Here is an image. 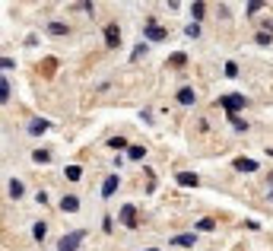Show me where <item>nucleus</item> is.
<instances>
[{"mask_svg": "<svg viewBox=\"0 0 273 251\" xmlns=\"http://www.w3.org/2000/svg\"><path fill=\"white\" fill-rule=\"evenodd\" d=\"M219 105H222V109L229 112V115H239V112L245 109V105H248V99H245V95H222Z\"/></svg>", "mask_w": 273, "mask_h": 251, "instance_id": "1", "label": "nucleus"}, {"mask_svg": "<svg viewBox=\"0 0 273 251\" xmlns=\"http://www.w3.org/2000/svg\"><path fill=\"white\" fill-rule=\"evenodd\" d=\"M86 238V232H70V235H61V242H57V251H76L80 248V242Z\"/></svg>", "mask_w": 273, "mask_h": 251, "instance_id": "2", "label": "nucleus"}, {"mask_svg": "<svg viewBox=\"0 0 273 251\" xmlns=\"http://www.w3.org/2000/svg\"><path fill=\"white\" fill-rule=\"evenodd\" d=\"M121 223L127 226V229H137V207L134 204H124L121 207Z\"/></svg>", "mask_w": 273, "mask_h": 251, "instance_id": "3", "label": "nucleus"}, {"mask_svg": "<svg viewBox=\"0 0 273 251\" xmlns=\"http://www.w3.org/2000/svg\"><path fill=\"white\" fill-rule=\"evenodd\" d=\"M105 45H108V48H118V45H121V29H118L114 22H108V26H105Z\"/></svg>", "mask_w": 273, "mask_h": 251, "instance_id": "4", "label": "nucleus"}, {"mask_svg": "<svg viewBox=\"0 0 273 251\" xmlns=\"http://www.w3.org/2000/svg\"><path fill=\"white\" fill-rule=\"evenodd\" d=\"M118 185H121V182H118V175H108V178L102 182V197L108 200V197L114 194V191H118Z\"/></svg>", "mask_w": 273, "mask_h": 251, "instance_id": "5", "label": "nucleus"}, {"mask_svg": "<svg viewBox=\"0 0 273 251\" xmlns=\"http://www.w3.org/2000/svg\"><path fill=\"white\" fill-rule=\"evenodd\" d=\"M172 245H178V248H191V245H197V235H194V232L175 235V238H172Z\"/></svg>", "mask_w": 273, "mask_h": 251, "instance_id": "6", "label": "nucleus"}, {"mask_svg": "<svg viewBox=\"0 0 273 251\" xmlns=\"http://www.w3.org/2000/svg\"><path fill=\"white\" fill-rule=\"evenodd\" d=\"M178 102H181V105H194L197 102V92L191 86H181V89H178Z\"/></svg>", "mask_w": 273, "mask_h": 251, "instance_id": "7", "label": "nucleus"}, {"mask_svg": "<svg viewBox=\"0 0 273 251\" xmlns=\"http://www.w3.org/2000/svg\"><path fill=\"white\" fill-rule=\"evenodd\" d=\"M146 39L149 42H165V39H169V32L159 29V26H146Z\"/></svg>", "mask_w": 273, "mask_h": 251, "instance_id": "8", "label": "nucleus"}, {"mask_svg": "<svg viewBox=\"0 0 273 251\" xmlns=\"http://www.w3.org/2000/svg\"><path fill=\"white\" fill-rule=\"evenodd\" d=\"M175 182H178V185H184V188H194V185H197V175H194V172H178V175H175Z\"/></svg>", "mask_w": 273, "mask_h": 251, "instance_id": "9", "label": "nucleus"}, {"mask_svg": "<svg viewBox=\"0 0 273 251\" xmlns=\"http://www.w3.org/2000/svg\"><path fill=\"white\" fill-rule=\"evenodd\" d=\"M61 210H64V213H76V210H80V200H76L73 194H70V197H61Z\"/></svg>", "mask_w": 273, "mask_h": 251, "instance_id": "10", "label": "nucleus"}, {"mask_svg": "<svg viewBox=\"0 0 273 251\" xmlns=\"http://www.w3.org/2000/svg\"><path fill=\"white\" fill-rule=\"evenodd\" d=\"M235 169H242V172H254V169H257V162H254V159H235Z\"/></svg>", "mask_w": 273, "mask_h": 251, "instance_id": "11", "label": "nucleus"}, {"mask_svg": "<svg viewBox=\"0 0 273 251\" xmlns=\"http://www.w3.org/2000/svg\"><path fill=\"white\" fill-rule=\"evenodd\" d=\"M143 156H146V150H143V147H130V150H127V159H134V162H140Z\"/></svg>", "mask_w": 273, "mask_h": 251, "instance_id": "12", "label": "nucleus"}, {"mask_svg": "<svg viewBox=\"0 0 273 251\" xmlns=\"http://www.w3.org/2000/svg\"><path fill=\"white\" fill-rule=\"evenodd\" d=\"M45 130H48V121H32V124H29V134H35V137L45 134Z\"/></svg>", "mask_w": 273, "mask_h": 251, "instance_id": "13", "label": "nucleus"}, {"mask_svg": "<svg viewBox=\"0 0 273 251\" xmlns=\"http://www.w3.org/2000/svg\"><path fill=\"white\" fill-rule=\"evenodd\" d=\"M48 32H51V35H67L70 29H67V22H51V26H48Z\"/></svg>", "mask_w": 273, "mask_h": 251, "instance_id": "14", "label": "nucleus"}, {"mask_svg": "<svg viewBox=\"0 0 273 251\" xmlns=\"http://www.w3.org/2000/svg\"><path fill=\"white\" fill-rule=\"evenodd\" d=\"M67 178H70V182H80V178H83V169H80V165H67Z\"/></svg>", "mask_w": 273, "mask_h": 251, "instance_id": "15", "label": "nucleus"}, {"mask_svg": "<svg viewBox=\"0 0 273 251\" xmlns=\"http://www.w3.org/2000/svg\"><path fill=\"white\" fill-rule=\"evenodd\" d=\"M10 194H13V197H22V182H19V178H10Z\"/></svg>", "mask_w": 273, "mask_h": 251, "instance_id": "16", "label": "nucleus"}, {"mask_svg": "<svg viewBox=\"0 0 273 251\" xmlns=\"http://www.w3.org/2000/svg\"><path fill=\"white\" fill-rule=\"evenodd\" d=\"M108 147H111V150H130L124 137H111V140H108Z\"/></svg>", "mask_w": 273, "mask_h": 251, "instance_id": "17", "label": "nucleus"}, {"mask_svg": "<svg viewBox=\"0 0 273 251\" xmlns=\"http://www.w3.org/2000/svg\"><path fill=\"white\" fill-rule=\"evenodd\" d=\"M229 121L235 130H248V121H242V115H229Z\"/></svg>", "mask_w": 273, "mask_h": 251, "instance_id": "18", "label": "nucleus"}, {"mask_svg": "<svg viewBox=\"0 0 273 251\" xmlns=\"http://www.w3.org/2000/svg\"><path fill=\"white\" fill-rule=\"evenodd\" d=\"M0 102H10V80H0Z\"/></svg>", "mask_w": 273, "mask_h": 251, "instance_id": "19", "label": "nucleus"}, {"mask_svg": "<svg viewBox=\"0 0 273 251\" xmlns=\"http://www.w3.org/2000/svg\"><path fill=\"white\" fill-rule=\"evenodd\" d=\"M197 229L200 232H213V229H216V223H213V220H197Z\"/></svg>", "mask_w": 273, "mask_h": 251, "instance_id": "20", "label": "nucleus"}, {"mask_svg": "<svg viewBox=\"0 0 273 251\" xmlns=\"http://www.w3.org/2000/svg\"><path fill=\"white\" fill-rule=\"evenodd\" d=\"M169 64H172V67H181V64H187V54H181V51H178V54H172V57H169Z\"/></svg>", "mask_w": 273, "mask_h": 251, "instance_id": "21", "label": "nucleus"}, {"mask_svg": "<svg viewBox=\"0 0 273 251\" xmlns=\"http://www.w3.org/2000/svg\"><path fill=\"white\" fill-rule=\"evenodd\" d=\"M191 13H194V22L204 19V4H200V0H197V4H191Z\"/></svg>", "mask_w": 273, "mask_h": 251, "instance_id": "22", "label": "nucleus"}, {"mask_svg": "<svg viewBox=\"0 0 273 251\" xmlns=\"http://www.w3.org/2000/svg\"><path fill=\"white\" fill-rule=\"evenodd\" d=\"M45 232H48V226H45V223H35V229H32V235H35V238H38V242H42V238H45Z\"/></svg>", "mask_w": 273, "mask_h": 251, "instance_id": "23", "label": "nucleus"}, {"mask_svg": "<svg viewBox=\"0 0 273 251\" xmlns=\"http://www.w3.org/2000/svg\"><path fill=\"white\" fill-rule=\"evenodd\" d=\"M32 159H35V162H48L51 156H48V150H35V153H32Z\"/></svg>", "mask_w": 273, "mask_h": 251, "instance_id": "24", "label": "nucleus"}, {"mask_svg": "<svg viewBox=\"0 0 273 251\" xmlns=\"http://www.w3.org/2000/svg\"><path fill=\"white\" fill-rule=\"evenodd\" d=\"M225 77H239V64H235V61H229V64H225Z\"/></svg>", "mask_w": 273, "mask_h": 251, "instance_id": "25", "label": "nucleus"}, {"mask_svg": "<svg viewBox=\"0 0 273 251\" xmlns=\"http://www.w3.org/2000/svg\"><path fill=\"white\" fill-rule=\"evenodd\" d=\"M184 32H187V39H197V35H200V26H197V22H191Z\"/></svg>", "mask_w": 273, "mask_h": 251, "instance_id": "26", "label": "nucleus"}, {"mask_svg": "<svg viewBox=\"0 0 273 251\" xmlns=\"http://www.w3.org/2000/svg\"><path fill=\"white\" fill-rule=\"evenodd\" d=\"M254 42H257V45H270V32H257Z\"/></svg>", "mask_w": 273, "mask_h": 251, "instance_id": "27", "label": "nucleus"}, {"mask_svg": "<svg viewBox=\"0 0 273 251\" xmlns=\"http://www.w3.org/2000/svg\"><path fill=\"white\" fill-rule=\"evenodd\" d=\"M245 10H248V13H260V10H264V4H257V0H254V4H248Z\"/></svg>", "mask_w": 273, "mask_h": 251, "instance_id": "28", "label": "nucleus"}, {"mask_svg": "<svg viewBox=\"0 0 273 251\" xmlns=\"http://www.w3.org/2000/svg\"><path fill=\"white\" fill-rule=\"evenodd\" d=\"M146 251H159V248H146Z\"/></svg>", "mask_w": 273, "mask_h": 251, "instance_id": "29", "label": "nucleus"}]
</instances>
